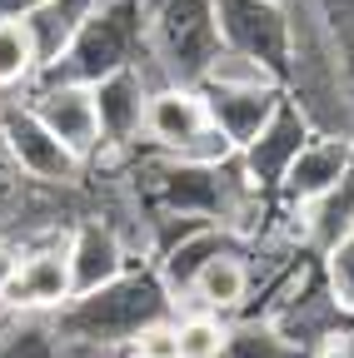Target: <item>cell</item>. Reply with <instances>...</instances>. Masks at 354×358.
<instances>
[{"label":"cell","mask_w":354,"mask_h":358,"mask_svg":"<svg viewBox=\"0 0 354 358\" xmlns=\"http://www.w3.org/2000/svg\"><path fill=\"white\" fill-rule=\"evenodd\" d=\"M170 303L175 299L165 294L155 268H135V274L125 268L120 279H110V284H100L90 294H75V299L60 303L55 338L70 343V348H95V353L125 348L140 329L170 319Z\"/></svg>","instance_id":"6da1fadb"},{"label":"cell","mask_w":354,"mask_h":358,"mask_svg":"<svg viewBox=\"0 0 354 358\" xmlns=\"http://www.w3.org/2000/svg\"><path fill=\"white\" fill-rule=\"evenodd\" d=\"M150 194L155 209L165 219H200V224H219V229H245V214L254 204V185L245 179V169L230 159H160L150 164Z\"/></svg>","instance_id":"7a4b0ae2"},{"label":"cell","mask_w":354,"mask_h":358,"mask_svg":"<svg viewBox=\"0 0 354 358\" xmlns=\"http://www.w3.org/2000/svg\"><path fill=\"white\" fill-rule=\"evenodd\" d=\"M145 50V10L140 0H100V6L80 20L70 45L40 65L30 85H100L105 75L135 65Z\"/></svg>","instance_id":"3957f363"},{"label":"cell","mask_w":354,"mask_h":358,"mask_svg":"<svg viewBox=\"0 0 354 358\" xmlns=\"http://www.w3.org/2000/svg\"><path fill=\"white\" fill-rule=\"evenodd\" d=\"M145 50H150V60H160L165 85L195 90L205 80V70L225 55L215 0H160L155 20L145 25Z\"/></svg>","instance_id":"277c9868"},{"label":"cell","mask_w":354,"mask_h":358,"mask_svg":"<svg viewBox=\"0 0 354 358\" xmlns=\"http://www.w3.org/2000/svg\"><path fill=\"white\" fill-rule=\"evenodd\" d=\"M145 140L160 145L170 159H200V164H215V159H230V140L210 124V110L200 100V90L190 85H160L150 90L145 100Z\"/></svg>","instance_id":"5b68a950"},{"label":"cell","mask_w":354,"mask_h":358,"mask_svg":"<svg viewBox=\"0 0 354 358\" xmlns=\"http://www.w3.org/2000/svg\"><path fill=\"white\" fill-rule=\"evenodd\" d=\"M225 50L290 85V6L285 0H215Z\"/></svg>","instance_id":"8992f818"},{"label":"cell","mask_w":354,"mask_h":358,"mask_svg":"<svg viewBox=\"0 0 354 358\" xmlns=\"http://www.w3.org/2000/svg\"><path fill=\"white\" fill-rule=\"evenodd\" d=\"M0 145H6V155L20 164V174L40 179V185H75L80 179V164L55 134L35 120L30 105H11L0 110Z\"/></svg>","instance_id":"52a82bcc"},{"label":"cell","mask_w":354,"mask_h":358,"mask_svg":"<svg viewBox=\"0 0 354 358\" xmlns=\"http://www.w3.org/2000/svg\"><path fill=\"white\" fill-rule=\"evenodd\" d=\"M309 120L299 115V105L285 95L280 100V110L270 115V124H264L254 140L240 150V169H245V179L254 185V194H264V189H280V179H285V169H290V159L299 155V145L309 140Z\"/></svg>","instance_id":"ba28073f"},{"label":"cell","mask_w":354,"mask_h":358,"mask_svg":"<svg viewBox=\"0 0 354 358\" xmlns=\"http://www.w3.org/2000/svg\"><path fill=\"white\" fill-rule=\"evenodd\" d=\"M30 110L75 159H90L100 150V115L90 85H35Z\"/></svg>","instance_id":"9c48e42d"},{"label":"cell","mask_w":354,"mask_h":358,"mask_svg":"<svg viewBox=\"0 0 354 358\" xmlns=\"http://www.w3.org/2000/svg\"><path fill=\"white\" fill-rule=\"evenodd\" d=\"M349 155H354V140H339V134H309V140L299 145V155L290 159L285 179H280L285 204L304 209V204H315L320 194H329L334 179L349 164Z\"/></svg>","instance_id":"30bf717a"},{"label":"cell","mask_w":354,"mask_h":358,"mask_svg":"<svg viewBox=\"0 0 354 358\" xmlns=\"http://www.w3.org/2000/svg\"><path fill=\"white\" fill-rule=\"evenodd\" d=\"M95 95V115H100V145H130L145 134V100L150 85L140 75V65H125L115 75H105L100 85H90Z\"/></svg>","instance_id":"8fae6325"},{"label":"cell","mask_w":354,"mask_h":358,"mask_svg":"<svg viewBox=\"0 0 354 358\" xmlns=\"http://www.w3.org/2000/svg\"><path fill=\"white\" fill-rule=\"evenodd\" d=\"M65 254H70V299L75 294H90V289H100L110 279H120L125 274V259H130L125 239L115 234V224H105V219H85L80 229L70 234Z\"/></svg>","instance_id":"7c38bea8"},{"label":"cell","mask_w":354,"mask_h":358,"mask_svg":"<svg viewBox=\"0 0 354 358\" xmlns=\"http://www.w3.org/2000/svg\"><path fill=\"white\" fill-rule=\"evenodd\" d=\"M11 308H60L70 299V254L65 244H46L15 264L11 284L0 289Z\"/></svg>","instance_id":"4fadbf2b"},{"label":"cell","mask_w":354,"mask_h":358,"mask_svg":"<svg viewBox=\"0 0 354 358\" xmlns=\"http://www.w3.org/2000/svg\"><path fill=\"white\" fill-rule=\"evenodd\" d=\"M299 229H304V239L315 244L320 254H329V249L354 229V155H349L344 174L334 179V189H329V194H320L315 204H304Z\"/></svg>","instance_id":"5bb4252c"},{"label":"cell","mask_w":354,"mask_h":358,"mask_svg":"<svg viewBox=\"0 0 354 358\" xmlns=\"http://www.w3.org/2000/svg\"><path fill=\"white\" fill-rule=\"evenodd\" d=\"M100 6V0H46L40 10H30L20 25L30 30V45H35V60L40 65H50L65 45H70V35L80 30V20L90 15Z\"/></svg>","instance_id":"9a60e30c"},{"label":"cell","mask_w":354,"mask_h":358,"mask_svg":"<svg viewBox=\"0 0 354 358\" xmlns=\"http://www.w3.org/2000/svg\"><path fill=\"white\" fill-rule=\"evenodd\" d=\"M190 294L205 313H225V308H240L245 294H250V268H245V254H219L210 259L200 274L190 279Z\"/></svg>","instance_id":"2e32d148"},{"label":"cell","mask_w":354,"mask_h":358,"mask_svg":"<svg viewBox=\"0 0 354 358\" xmlns=\"http://www.w3.org/2000/svg\"><path fill=\"white\" fill-rule=\"evenodd\" d=\"M35 70H40V60H35L30 30H25L20 20H0V90L30 85Z\"/></svg>","instance_id":"e0dca14e"},{"label":"cell","mask_w":354,"mask_h":358,"mask_svg":"<svg viewBox=\"0 0 354 358\" xmlns=\"http://www.w3.org/2000/svg\"><path fill=\"white\" fill-rule=\"evenodd\" d=\"M219 358H294V348L280 338L275 324L250 319V324H240V329L225 334V348H219Z\"/></svg>","instance_id":"ac0fdd59"},{"label":"cell","mask_w":354,"mask_h":358,"mask_svg":"<svg viewBox=\"0 0 354 358\" xmlns=\"http://www.w3.org/2000/svg\"><path fill=\"white\" fill-rule=\"evenodd\" d=\"M175 334H180V358H219V348H225V324H219V313H190L185 324H175Z\"/></svg>","instance_id":"d6986e66"},{"label":"cell","mask_w":354,"mask_h":358,"mask_svg":"<svg viewBox=\"0 0 354 358\" xmlns=\"http://www.w3.org/2000/svg\"><path fill=\"white\" fill-rule=\"evenodd\" d=\"M315 10L325 15L329 35H334V50L344 65V85H349V100H354V0H315Z\"/></svg>","instance_id":"ffe728a7"},{"label":"cell","mask_w":354,"mask_h":358,"mask_svg":"<svg viewBox=\"0 0 354 358\" xmlns=\"http://www.w3.org/2000/svg\"><path fill=\"white\" fill-rule=\"evenodd\" d=\"M130 358H180V334H175V324H150L140 329L135 338H130Z\"/></svg>","instance_id":"44dd1931"},{"label":"cell","mask_w":354,"mask_h":358,"mask_svg":"<svg viewBox=\"0 0 354 358\" xmlns=\"http://www.w3.org/2000/svg\"><path fill=\"white\" fill-rule=\"evenodd\" d=\"M309 358H354V324H344V329H334Z\"/></svg>","instance_id":"7402d4cb"},{"label":"cell","mask_w":354,"mask_h":358,"mask_svg":"<svg viewBox=\"0 0 354 358\" xmlns=\"http://www.w3.org/2000/svg\"><path fill=\"white\" fill-rule=\"evenodd\" d=\"M40 6H46V0H0V20H25Z\"/></svg>","instance_id":"603a6c76"},{"label":"cell","mask_w":354,"mask_h":358,"mask_svg":"<svg viewBox=\"0 0 354 358\" xmlns=\"http://www.w3.org/2000/svg\"><path fill=\"white\" fill-rule=\"evenodd\" d=\"M15 264H20V259H15V249H11V244H0V289L11 284V274H15Z\"/></svg>","instance_id":"cb8c5ba5"}]
</instances>
